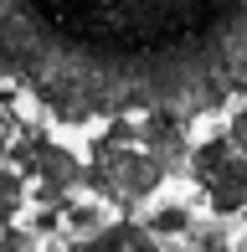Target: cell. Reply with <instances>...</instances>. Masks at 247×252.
Returning <instances> with one entry per match:
<instances>
[{
  "label": "cell",
  "instance_id": "obj_1",
  "mask_svg": "<svg viewBox=\"0 0 247 252\" xmlns=\"http://www.w3.org/2000/svg\"><path fill=\"white\" fill-rule=\"evenodd\" d=\"M0 83L77 129L247 93V0H0Z\"/></svg>",
  "mask_w": 247,
  "mask_h": 252
},
{
  "label": "cell",
  "instance_id": "obj_2",
  "mask_svg": "<svg viewBox=\"0 0 247 252\" xmlns=\"http://www.w3.org/2000/svg\"><path fill=\"white\" fill-rule=\"evenodd\" d=\"M170 175L175 170L154 150L134 144V113H114V119H103V129H98L93 144H88L77 190H93L98 201L134 211V206H144Z\"/></svg>",
  "mask_w": 247,
  "mask_h": 252
},
{
  "label": "cell",
  "instance_id": "obj_3",
  "mask_svg": "<svg viewBox=\"0 0 247 252\" xmlns=\"http://www.w3.org/2000/svg\"><path fill=\"white\" fill-rule=\"evenodd\" d=\"M185 170L201 186L211 216H247V155L232 150L227 134H211V139L190 144Z\"/></svg>",
  "mask_w": 247,
  "mask_h": 252
},
{
  "label": "cell",
  "instance_id": "obj_4",
  "mask_svg": "<svg viewBox=\"0 0 247 252\" xmlns=\"http://www.w3.org/2000/svg\"><path fill=\"white\" fill-rule=\"evenodd\" d=\"M190 124L196 119H190L185 108H175V103H150V108L134 119V144L154 150L170 170H181L185 155H190Z\"/></svg>",
  "mask_w": 247,
  "mask_h": 252
},
{
  "label": "cell",
  "instance_id": "obj_5",
  "mask_svg": "<svg viewBox=\"0 0 247 252\" xmlns=\"http://www.w3.org/2000/svg\"><path fill=\"white\" fill-rule=\"evenodd\" d=\"M67 252H165V247H160V237H154L144 221L119 216V221H103L98 232L72 237V242H67Z\"/></svg>",
  "mask_w": 247,
  "mask_h": 252
},
{
  "label": "cell",
  "instance_id": "obj_6",
  "mask_svg": "<svg viewBox=\"0 0 247 252\" xmlns=\"http://www.w3.org/2000/svg\"><path fill=\"white\" fill-rule=\"evenodd\" d=\"M108 221V201H98V196H72L62 206V226H67V237H83V232H98V226Z\"/></svg>",
  "mask_w": 247,
  "mask_h": 252
},
{
  "label": "cell",
  "instance_id": "obj_7",
  "mask_svg": "<svg viewBox=\"0 0 247 252\" xmlns=\"http://www.w3.org/2000/svg\"><path fill=\"white\" fill-rule=\"evenodd\" d=\"M144 226H150L154 237H175V242H181L190 226H196V211L175 201V206H160V211H150V216H144Z\"/></svg>",
  "mask_w": 247,
  "mask_h": 252
},
{
  "label": "cell",
  "instance_id": "obj_8",
  "mask_svg": "<svg viewBox=\"0 0 247 252\" xmlns=\"http://www.w3.org/2000/svg\"><path fill=\"white\" fill-rule=\"evenodd\" d=\"M26 211V175L10 165H0V226L16 221V216Z\"/></svg>",
  "mask_w": 247,
  "mask_h": 252
},
{
  "label": "cell",
  "instance_id": "obj_9",
  "mask_svg": "<svg viewBox=\"0 0 247 252\" xmlns=\"http://www.w3.org/2000/svg\"><path fill=\"white\" fill-rule=\"evenodd\" d=\"M181 242H185V247H170V252H232V247H227V237H221L216 226H190Z\"/></svg>",
  "mask_w": 247,
  "mask_h": 252
},
{
  "label": "cell",
  "instance_id": "obj_10",
  "mask_svg": "<svg viewBox=\"0 0 247 252\" xmlns=\"http://www.w3.org/2000/svg\"><path fill=\"white\" fill-rule=\"evenodd\" d=\"M0 252H36V232L21 221H5L0 226Z\"/></svg>",
  "mask_w": 247,
  "mask_h": 252
},
{
  "label": "cell",
  "instance_id": "obj_11",
  "mask_svg": "<svg viewBox=\"0 0 247 252\" xmlns=\"http://www.w3.org/2000/svg\"><path fill=\"white\" fill-rule=\"evenodd\" d=\"M221 134H227V144H232L237 155H247V103H242V108H232V119H227V129H221Z\"/></svg>",
  "mask_w": 247,
  "mask_h": 252
}]
</instances>
